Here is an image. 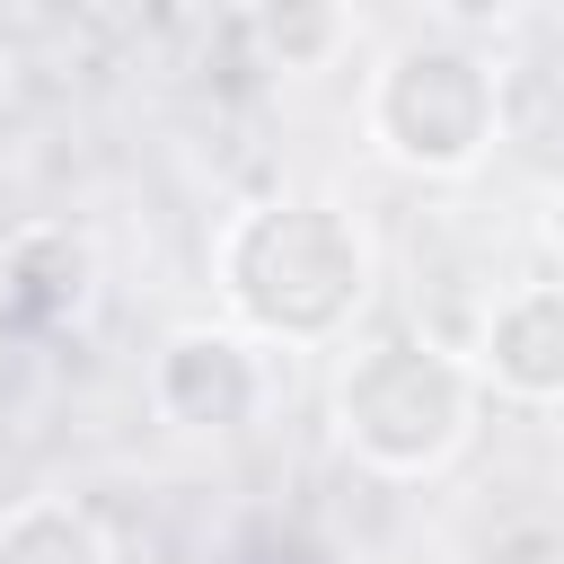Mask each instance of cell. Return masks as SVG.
Masks as SVG:
<instances>
[{"label":"cell","instance_id":"6da1fadb","mask_svg":"<svg viewBox=\"0 0 564 564\" xmlns=\"http://www.w3.org/2000/svg\"><path fill=\"white\" fill-rule=\"evenodd\" d=\"M212 291L256 344H344L379 291V238L335 194H256L212 238Z\"/></svg>","mask_w":564,"mask_h":564},{"label":"cell","instance_id":"7a4b0ae2","mask_svg":"<svg viewBox=\"0 0 564 564\" xmlns=\"http://www.w3.org/2000/svg\"><path fill=\"white\" fill-rule=\"evenodd\" d=\"M476 414H485V388H476L467 352H449L432 335H370L335 361V388H326L335 441L370 476H397V485L441 476L476 441Z\"/></svg>","mask_w":564,"mask_h":564},{"label":"cell","instance_id":"3957f363","mask_svg":"<svg viewBox=\"0 0 564 564\" xmlns=\"http://www.w3.org/2000/svg\"><path fill=\"white\" fill-rule=\"evenodd\" d=\"M361 132L397 176L458 185L502 150V70L467 35H405L361 88Z\"/></svg>","mask_w":564,"mask_h":564},{"label":"cell","instance_id":"277c9868","mask_svg":"<svg viewBox=\"0 0 564 564\" xmlns=\"http://www.w3.org/2000/svg\"><path fill=\"white\" fill-rule=\"evenodd\" d=\"M141 388H150V414L167 432H185V441H238L273 405V361L229 317H176L150 344Z\"/></svg>","mask_w":564,"mask_h":564},{"label":"cell","instance_id":"5b68a950","mask_svg":"<svg viewBox=\"0 0 564 564\" xmlns=\"http://www.w3.org/2000/svg\"><path fill=\"white\" fill-rule=\"evenodd\" d=\"M467 370L511 405H564V273L494 291L467 335Z\"/></svg>","mask_w":564,"mask_h":564},{"label":"cell","instance_id":"8992f818","mask_svg":"<svg viewBox=\"0 0 564 564\" xmlns=\"http://www.w3.org/2000/svg\"><path fill=\"white\" fill-rule=\"evenodd\" d=\"M97 308V238L70 220H26L0 247V326L18 335H70Z\"/></svg>","mask_w":564,"mask_h":564},{"label":"cell","instance_id":"52a82bcc","mask_svg":"<svg viewBox=\"0 0 564 564\" xmlns=\"http://www.w3.org/2000/svg\"><path fill=\"white\" fill-rule=\"evenodd\" d=\"M238 35H247L256 70H273V79H317V70H335L344 44H352V0H247Z\"/></svg>","mask_w":564,"mask_h":564},{"label":"cell","instance_id":"ba28073f","mask_svg":"<svg viewBox=\"0 0 564 564\" xmlns=\"http://www.w3.org/2000/svg\"><path fill=\"white\" fill-rule=\"evenodd\" d=\"M0 564H115V538L79 494H18L0 511Z\"/></svg>","mask_w":564,"mask_h":564},{"label":"cell","instance_id":"9c48e42d","mask_svg":"<svg viewBox=\"0 0 564 564\" xmlns=\"http://www.w3.org/2000/svg\"><path fill=\"white\" fill-rule=\"evenodd\" d=\"M432 18H441V35H502L511 18H520V0H432Z\"/></svg>","mask_w":564,"mask_h":564},{"label":"cell","instance_id":"30bf717a","mask_svg":"<svg viewBox=\"0 0 564 564\" xmlns=\"http://www.w3.org/2000/svg\"><path fill=\"white\" fill-rule=\"evenodd\" d=\"M546 247H555V264H564V176L546 185Z\"/></svg>","mask_w":564,"mask_h":564},{"label":"cell","instance_id":"8fae6325","mask_svg":"<svg viewBox=\"0 0 564 564\" xmlns=\"http://www.w3.org/2000/svg\"><path fill=\"white\" fill-rule=\"evenodd\" d=\"M0 97H9V62H0Z\"/></svg>","mask_w":564,"mask_h":564}]
</instances>
